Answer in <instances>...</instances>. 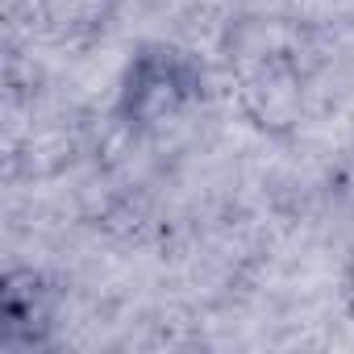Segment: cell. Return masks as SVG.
<instances>
[{"label": "cell", "mask_w": 354, "mask_h": 354, "mask_svg": "<svg viewBox=\"0 0 354 354\" xmlns=\"http://www.w3.org/2000/svg\"><path fill=\"white\" fill-rule=\"evenodd\" d=\"M192 100H201V67L175 46L146 42L125 67L117 117L125 129L138 133L180 117Z\"/></svg>", "instance_id": "1"}, {"label": "cell", "mask_w": 354, "mask_h": 354, "mask_svg": "<svg viewBox=\"0 0 354 354\" xmlns=\"http://www.w3.org/2000/svg\"><path fill=\"white\" fill-rule=\"evenodd\" d=\"M242 113L267 138H292L304 121V71L300 59L279 46L242 67Z\"/></svg>", "instance_id": "2"}, {"label": "cell", "mask_w": 354, "mask_h": 354, "mask_svg": "<svg viewBox=\"0 0 354 354\" xmlns=\"http://www.w3.org/2000/svg\"><path fill=\"white\" fill-rule=\"evenodd\" d=\"M55 317V292L42 271L9 267L0 279V342L5 346H46Z\"/></svg>", "instance_id": "3"}]
</instances>
